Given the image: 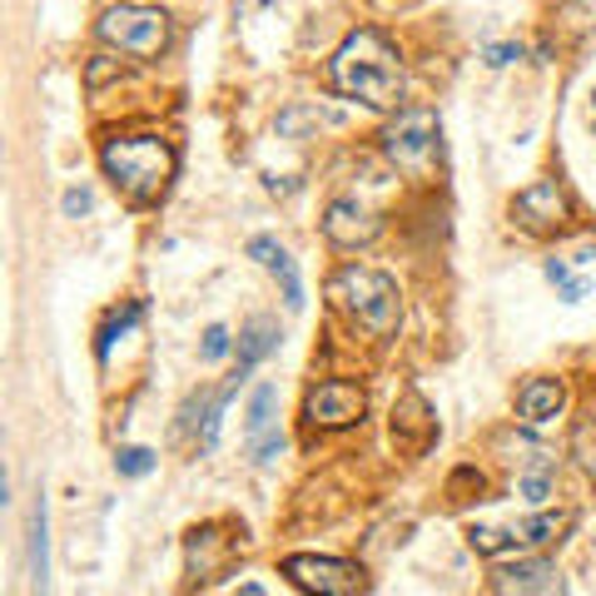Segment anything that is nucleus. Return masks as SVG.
<instances>
[{"label": "nucleus", "instance_id": "f257e3e1", "mask_svg": "<svg viewBox=\"0 0 596 596\" xmlns=\"http://www.w3.org/2000/svg\"><path fill=\"white\" fill-rule=\"evenodd\" d=\"M338 95L363 99L368 109H393L403 99V60L377 30H353L328 65Z\"/></svg>", "mask_w": 596, "mask_h": 596}, {"label": "nucleus", "instance_id": "f03ea898", "mask_svg": "<svg viewBox=\"0 0 596 596\" xmlns=\"http://www.w3.org/2000/svg\"><path fill=\"white\" fill-rule=\"evenodd\" d=\"M99 164H105V174L115 179V189L129 204L149 209L169 194V179H174L179 159L159 135H119V139H105Z\"/></svg>", "mask_w": 596, "mask_h": 596}, {"label": "nucleus", "instance_id": "7ed1b4c3", "mask_svg": "<svg viewBox=\"0 0 596 596\" xmlns=\"http://www.w3.org/2000/svg\"><path fill=\"white\" fill-rule=\"evenodd\" d=\"M328 294H333V304L343 308V313L353 318L358 328H368L373 338H393L397 333V318H403V308H397V284L387 274L348 264V268H338V274H333Z\"/></svg>", "mask_w": 596, "mask_h": 596}, {"label": "nucleus", "instance_id": "20e7f679", "mask_svg": "<svg viewBox=\"0 0 596 596\" xmlns=\"http://www.w3.org/2000/svg\"><path fill=\"white\" fill-rule=\"evenodd\" d=\"M95 30L105 45L135 60H159L169 50V15L159 6H109Z\"/></svg>", "mask_w": 596, "mask_h": 596}, {"label": "nucleus", "instance_id": "39448f33", "mask_svg": "<svg viewBox=\"0 0 596 596\" xmlns=\"http://www.w3.org/2000/svg\"><path fill=\"white\" fill-rule=\"evenodd\" d=\"M383 149L387 159H393L397 169H407V174H427L437 159V149H443V125H437L433 109H403V115L393 119V125L383 129Z\"/></svg>", "mask_w": 596, "mask_h": 596}, {"label": "nucleus", "instance_id": "423d86ee", "mask_svg": "<svg viewBox=\"0 0 596 596\" xmlns=\"http://www.w3.org/2000/svg\"><path fill=\"white\" fill-rule=\"evenodd\" d=\"M284 576L313 596H363V572H358L353 562H338V556L298 552L284 562Z\"/></svg>", "mask_w": 596, "mask_h": 596}, {"label": "nucleus", "instance_id": "0eeeda50", "mask_svg": "<svg viewBox=\"0 0 596 596\" xmlns=\"http://www.w3.org/2000/svg\"><path fill=\"white\" fill-rule=\"evenodd\" d=\"M363 413H368V393L358 383H343V377H328V383L308 387L304 397V417L313 427H328V433L363 423Z\"/></svg>", "mask_w": 596, "mask_h": 596}, {"label": "nucleus", "instance_id": "6e6552de", "mask_svg": "<svg viewBox=\"0 0 596 596\" xmlns=\"http://www.w3.org/2000/svg\"><path fill=\"white\" fill-rule=\"evenodd\" d=\"M512 219L522 228H532V234H552V228H562L572 219V199H566V189L556 179H536V184H526L512 199Z\"/></svg>", "mask_w": 596, "mask_h": 596}, {"label": "nucleus", "instance_id": "1a4fd4ad", "mask_svg": "<svg viewBox=\"0 0 596 596\" xmlns=\"http://www.w3.org/2000/svg\"><path fill=\"white\" fill-rule=\"evenodd\" d=\"M492 592L497 596H566V582L546 556H526V562L497 566L492 572Z\"/></svg>", "mask_w": 596, "mask_h": 596}, {"label": "nucleus", "instance_id": "9d476101", "mask_svg": "<svg viewBox=\"0 0 596 596\" xmlns=\"http://www.w3.org/2000/svg\"><path fill=\"white\" fill-rule=\"evenodd\" d=\"M234 556H238V542L228 532H219V526H194L184 536V562L194 582H219Z\"/></svg>", "mask_w": 596, "mask_h": 596}, {"label": "nucleus", "instance_id": "9b49d317", "mask_svg": "<svg viewBox=\"0 0 596 596\" xmlns=\"http://www.w3.org/2000/svg\"><path fill=\"white\" fill-rule=\"evenodd\" d=\"M323 234H328V244H338V248H363L383 234V219H377L373 209H363L358 199H333L323 214Z\"/></svg>", "mask_w": 596, "mask_h": 596}, {"label": "nucleus", "instance_id": "f8f14e48", "mask_svg": "<svg viewBox=\"0 0 596 596\" xmlns=\"http://www.w3.org/2000/svg\"><path fill=\"white\" fill-rule=\"evenodd\" d=\"M248 258H258V264H264L268 274L278 278V288H284V304H288V313H304V278H298L294 254H288V248L278 244V238L258 234V238H248Z\"/></svg>", "mask_w": 596, "mask_h": 596}, {"label": "nucleus", "instance_id": "ddd939ff", "mask_svg": "<svg viewBox=\"0 0 596 596\" xmlns=\"http://www.w3.org/2000/svg\"><path fill=\"white\" fill-rule=\"evenodd\" d=\"M393 437H397V447H407V453H427V443L437 437V417H433V407H427L423 393H403V397H397Z\"/></svg>", "mask_w": 596, "mask_h": 596}, {"label": "nucleus", "instance_id": "4468645a", "mask_svg": "<svg viewBox=\"0 0 596 596\" xmlns=\"http://www.w3.org/2000/svg\"><path fill=\"white\" fill-rule=\"evenodd\" d=\"M562 403H566V387L556 383V377H532V383L517 393V417L522 423H552L556 413H562Z\"/></svg>", "mask_w": 596, "mask_h": 596}, {"label": "nucleus", "instance_id": "2eb2a0df", "mask_svg": "<svg viewBox=\"0 0 596 596\" xmlns=\"http://www.w3.org/2000/svg\"><path fill=\"white\" fill-rule=\"evenodd\" d=\"M30 586H35V596H50V522H45V492H35V507H30Z\"/></svg>", "mask_w": 596, "mask_h": 596}, {"label": "nucleus", "instance_id": "dca6fc26", "mask_svg": "<svg viewBox=\"0 0 596 596\" xmlns=\"http://www.w3.org/2000/svg\"><path fill=\"white\" fill-rule=\"evenodd\" d=\"M278 348V323L274 318H248L244 333H238V377H248L268 353Z\"/></svg>", "mask_w": 596, "mask_h": 596}, {"label": "nucleus", "instance_id": "f3484780", "mask_svg": "<svg viewBox=\"0 0 596 596\" xmlns=\"http://www.w3.org/2000/svg\"><path fill=\"white\" fill-rule=\"evenodd\" d=\"M278 387L274 383H264V387H254V397H248V423H244V433H248V443H258V437H268V433H278Z\"/></svg>", "mask_w": 596, "mask_h": 596}, {"label": "nucleus", "instance_id": "a211bd4d", "mask_svg": "<svg viewBox=\"0 0 596 596\" xmlns=\"http://www.w3.org/2000/svg\"><path fill=\"white\" fill-rule=\"evenodd\" d=\"M552 477H556V457L532 453V467L522 472V482H517V487H522V497H526L532 507H542L546 497H552Z\"/></svg>", "mask_w": 596, "mask_h": 596}, {"label": "nucleus", "instance_id": "6ab92c4d", "mask_svg": "<svg viewBox=\"0 0 596 596\" xmlns=\"http://www.w3.org/2000/svg\"><path fill=\"white\" fill-rule=\"evenodd\" d=\"M323 125H338L333 109H318V105H288L284 115H278V135L298 139L304 129H323Z\"/></svg>", "mask_w": 596, "mask_h": 596}, {"label": "nucleus", "instance_id": "aec40b11", "mask_svg": "<svg viewBox=\"0 0 596 596\" xmlns=\"http://www.w3.org/2000/svg\"><path fill=\"white\" fill-rule=\"evenodd\" d=\"M566 526H572V517H566V512H536V517H526L517 532H522V542L542 546V542H562Z\"/></svg>", "mask_w": 596, "mask_h": 596}, {"label": "nucleus", "instance_id": "412c9836", "mask_svg": "<svg viewBox=\"0 0 596 596\" xmlns=\"http://www.w3.org/2000/svg\"><path fill=\"white\" fill-rule=\"evenodd\" d=\"M467 542H472V552H482V556H502V552H517V546H522V532H497V526H472V532H467Z\"/></svg>", "mask_w": 596, "mask_h": 596}, {"label": "nucleus", "instance_id": "4be33fe9", "mask_svg": "<svg viewBox=\"0 0 596 596\" xmlns=\"http://www.w3.org/2000/svg\"><path fill=\"white\" fill-rule=\"evenodd\" d=\"M139 313H145V304H139V298H129V304H125V313H109V318H105V328H99V343H95V353H99V358H109V348H115V338L125 333V328H135V323H139Z\"/></svg>", "mask_w": 596, "mask_h": 596}, {"label": "nucleus", "instance_id": "5701e85b", "mask_svg": "<svg viewBox=\"0 0 596 596\" xmlns=\"http://www.w3.org/2000/svg\"><path fill=\"white\" fill-rule=\"evenodd\" d=\"M572 457H576V467H582V472L596 482V427H592V423H576V433H572Z\"/></svg>", "mask_w": 596, "mask_h": 596}, {"label": "nucleus", "instance_id": "b1692460", "mask_svg": "<svg viewBox=\"0 0 596 596\" xmlns=\"http://www.w3.org/2000/svg\"><path fill=\"white\" fill-rule=\"evenodd\" d=\"M546 278L562 288V304H582V298H586V284H582V278H572V268H566L562 258H546Z\"/></svg>", "mask_w": 596, "mask_h": 596}, {"label": "nucleus", "instance_id": "393cba45", "mask_svg": "<svg viewBox=\"0 0 596 596\" xmlns=\"http://www.w3.org/2000/svg\"><path fill=\"white\" fill-rule=\"evenodd\" d=\"M115 467H119V477H145V472H155V453L149 447H119Z\"/></svg>", "mask_w": 596, "mask_h": 596}, {"label": "nucleus", "instance_id": "a878e982", "mask_svg": "<svg viewBox=\"0 0 596 596\" xmlns=\"http://www.w3.org/2000/svg\"><path fill=\"white\" fill-rule=\"evenodd\" d=\"M224 353H228V328L214 323V328L204 333V343H199V358H204V363H219Z\"/></svg>", "mask_w": 596, "mask_h": 596}, {"label": "nucleus", "instance_id": "bb28decb", "mask_svg": "<svg viewBox=\"0 0 596 596\" xmlns=\"http://www.w3.org/2000/svg\"><path fill=\"white\" fill-rule=\"evenodd\" d=\"M89 204H95V194L89 189H65V219H79V214H89Z\"/></svg>", "mask_w": 596, "mask_h": 596}, {"label": "nucleus", "instance_id": "cd10ccee", "mask_svg": "<svg viewBox=\"0 0 596 596\" xmlns=\"http://www.w3.org/2000/svg\"><path fill=\"white\" fill-rule=\"evenodd\" d=\"M487 65L492 70H502V65H512V60H522V45H487Z\"/></svg>", "mask_w": 596, "mask_h": 596}, {"label": "nucleus", "instance_id": "c85d7f7f", "mask_svg": "<svg viewBox=\"0 0 596 596\" xmlns=\"http://www.w3.org/2000/svg\"><path fill=\"white\" fill-rule=\"evenodd\" d=\"M278 453H284V433H268V437H258V443H254V457H258V462H274Z\"/></svg>", "mask_w": 596, "mask_h": 596}, {"label": "nucleus", "instance_id": "c756f323", "mask_svg": "<svg viewBox=\"0 0 596 596\" xmlns=\"http://www.w3.org/2000/svg\"><path fill=\"white\" fill-rule=\"evenodd\" d=\"M115 70H119V65H109V60H105V55H99V60H95V65H89V85H105V79H109V75H115Z\"/></svg>", "mask_w": 596, "mask_h": 596}, {"label": "nucleus", "instance_id": "7c9ffc66", "mask_svg": "<svg viewBox=\"0 0 596 596\" xmlns=\"http://www.w3.org/2000/svg\"><path fill=\"white\" fill-rule=\"evenodd\" d=\"M238 596H268V592L258 582H248V586H238Z\"/></svg>", "mask_w": 596, "mask_h": 596}, {"label": "nucleus", "instance_id": "2f4dec72", "mask_svg": "<svg viewBox=\"0 0 596 596\" xmlns=\"http://www.w3.org/2000/svg\"><path fill=\"white\" fill-rule=\"evenodd\" d=\"M592 109H596V95H592Z\"/></svg>", "mask_w": 596, "mask_h": 596}]
</instances>
